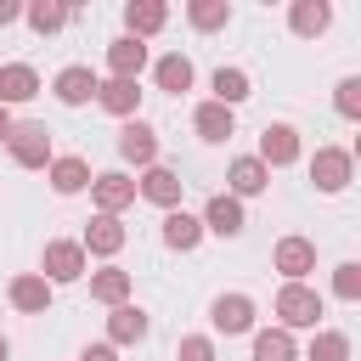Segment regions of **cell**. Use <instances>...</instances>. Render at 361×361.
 <instances>
[{"label": "cell", "mask_w": 361, "mask_h": 361, "mask_svg": "<svg viewBox=\"0 0 361 361\" xmlns=\"http://www.w3.org/2000/svg\"><path fill=\"white\" fill-rule=\"evenodd\" d=\"M45 175H51V192H62V197H73V192H85V186H90V164H85V158H73V152H68V158H51V169H45Z\"/></svg>", "instance_id": "obj_22"}, {"label": "cell", "mask_w": 361, "mask_h": 361, "mask_svg": "<svg viewBox=\"0 0 361 361\" xmlns=\"http://www.w3.org/2000/svg\"><path fill=\"white\" fill-rule=\"evenodd\" d=\"M79 361H118V350H113V344H85Z\"/></svg>", "instance_id": "obj_35"}, {"label": "cell", "mask_w": 361, "mask_h": 361, "mask_svg": "<svg viewBox=\"0 0 361 361\" xmlns=\"http://www.w3.org/2000/svg\"><path fill=\"white\" fill-rule=\"evenodd\" d=\"M254 361H299L293 333H282V327H259V333H254Z\"/></svg>", "instance_id": "obj_26"}, {"label": "cell", "mask_w": 361, "mask_h": 361, "mask_svg": "<svg viewBox=\"0 0 361 361\" xmlns=\"http://www.w3.org/2000/svg\"><path fill=\"white\" fill-rule=\"evenodd\" d=\"M11 135V107H0V141Z\"/></svg>", "instance_id": "obj_37"}, {"label": "cell", "mask_w": 361, "mask_h": 361, "mask_svg": "<svg viewBox=\"0 0 361 361\" xmlns=\"http://www.w3.org/2000/svg\"><path fill=\"white\" fill-rule=\"evenodd\" d=\"M226 180H231V197H237V203H243V197H259V192H265V186H271V169H265V164H259V158H237V164H231V175H226Z\"/></svg>", "instance_id": "obj_23"}, {"label": "cell", "mask_w": 361, "mask_h": 361, "mask_svg": "<svg viewBox=\"0 0 361 361\" xmlns=\"http://www.w3.org/2000/svg\"><path fill=\"white\" fill-rule=\"evenodd\" d=\"M152 79H158V90H192V62L180 56V51H169V56H158V68H152Z\"/></svg>", "instance_id": "obj_27"}, {"label": "cell", "mask_w": 361, "mask_h": 361, "mask_svg": "<svg viewBox=\"0 0 361 361\" xmlns=\"http://www.w3.org/2000/svg\"><path fill=\"white\" fill-rule=\"evenodd\" d=\"M118 158L135 164V169H152V164H158V135H152L141 118H124V130H118Z\"/></svg>", "instance_id": "obj_6"}, {"label": "cell", "mask_w": 361, "mask_h": 361, "mask_svg": "<svg viewBox=\"0 0 361 361\" xmlns=\"http://www.w3.org/2000/svg\"><path fill=\"white\" fill-rule=\"evenodd\" d=\"M175 361H220V355H214V338H203V333H192V338H180V350H175Z\"/></svg>", "instance_id": "obj_34"}, {"label": "cell", "mask_w": 361, "mask_h": 361, "mask_svg": "<svg viewBox=\"0 0 361 361\" xmlns=\"http://www.w3.org/2000/svg\"><path fill=\"white\" fill-rule=\"evenodd\" d=\"M248 73L243 68H214V96L209 102H220V107H237V102H248Z\"/></svg>", "instance_id": "obj_28"}, {"label": "cell", "mask_w": 361, "mask_h": 361, "mask_svg": "<svg viewBox=\"0 0 361 361\" xmlns=\"http://www.w3.org/2000/svg\"><path fill=\"white\" fill-rule=\"evenodd\" d=\"M135 192H141L147 203H158V209L169 214V209H180V192H186V180H180L175 169H164V164H152V169H147V175L135 180Z\"/></svg>", "instance_id": "obj_8"}, {"label": "cell", "mask_w": 361, "mask_h": 361, "mask_svg": "<svg viewBox=\"0 0 361 361\" xmlns=\"http://www.w3.org/2000/svg\"><path fill=\"white\" fill-rule=\"evenodd\" d=\"M310 361H350V338L333 333V327L316 333V338H310Z\"/></svg>", "instance_id": "obj_31"}, {"label": "cell", "mask_w": 361, "mask_h": 361, "mask_svg": "<svg viewBox=\"0 0 361 361\" xmlns=\"http://www.w3.org/2000/svg\"><path fill=\"white\" fill-rule=\"evenodd\" d=\"M147 338V310L141 305H113V316H107V344L118 350V344H141Z\"/></svg>", "instance_id": "obj_17"}, {"label": "cell", "mask_w": 361, "mask_h": 361, "mask_svg": "<svg viewBox=\"0 0 361 361\" xmlns=\"http://www.w3.org/2000/svg\"><path fill=\"white\" fill-rule=\"evenodd\" d=\"M276 322H282V333L316 327V322H322V293L305 288V282H282V293H276Z\"/></svg>", "instance_id": "obj_1"}, {"label": "cell", "mask_w": 361, "mask_h": 361, "mask_svg": "<svg viewBox=\"0 0 361 361\" xmlns=\"http://www.w3.org/2000/svg\"><path fill=\"white\" fill-rule=\"evenodd\" d=\"M39 276L56 288V282H79L85 276V248L79 243H68V237H56V243H45V259H39Z\"/></svg>", "instance_id": "obj_4"}, {"label": "cell", "mask_w": 361, "mask_h": 361, "mask_svg": "<svg viewBox=\"0 0 361 361\" xmlns=\"http://www.w3.org/2000/svg\"><path fill=\"white\" fill-rule=\"evenodd\" d=\"M333 107L344 113V118H361V79L350 73V79H338V96H333Z\"/></svg>", "instance_id": "obj_32"}, {"label": "cell", "mask_w": 361, "mask_h": 361, "mask_svg": "<svg viewBox=\"0 0 361 361\" xmlns=\"http://www.w3.org/2000/svg\"><path fill=\"white\" fill-rule=\"evenodd\" d=\"M90 299H102V305H130V271L102 265V271L90 276Z\"/></svg>", "instance_id": "obj_25"}, {"label": "cell", "mask_w": 361, "mask_h": 361, "mask_svg": "<svg viewBox=\"0 0 361 361\" xmlns=\"http://www.w3.org/2000/svg\"><path fill=\"white\" fill-rule=\"evenodd\" d=\"M164 243H169L175 254H192V248L203 243V220L186 214V209H169V214H164Z\"/></svg>", "instance_id": "obj_19"}, {"label": "cell", "mask_w": 361, "mask_h": 361, "mask_svg": "<svg viewBox=\"0 0 361 361\" xmlns=\"http://www.w3.org/2000/svg\"><path fill=\"white\" fill-rule=\"evenodd\" d=\"M243 203L231 197V192H214L209 197V209H203V231H214V237H243Z\"/></svg>", "instance_id": "obj_12"}, {"label": "cell", "mask_w": 361, "mask_h": 361, "mask_svg": "<svg viewBox=\"0 0 361 361\" xmlns=\"http://www.w3.org/2000/svg\"><path fill=\"white\" fill-rule=\"evenodd\" d=\"M288 23H293V34H299V39H316V34L333 23V6H327V0H293Z\"/></svg>", "instance_id": "obj_24"}, {"label": "cell", "mask_w": 361, "mask_h": 361, "mask_svg": "<svg viewBox=\"0 0 361 361\" xmlns=\"http://www.w3.org/2000/svg\"><path fill=\"white\" fill-rule=\"evenodd\" d=\"M141 68H147V45H141V39L124 34V39L107 45V73H113V79H141Z\"/></svg>", "instance_id": "obj_18"}, {"label": "cell", "mask_w": 361, "mask_h": 361, "mask_svg": "<svg viewBox=\"0 0 361 361\" xmlns=\"http://www.w3.org/2000/svg\"><path fill=\"white\" fill-rule=\"evenodd\" d=\"M17 17H23V6L17 0H0V23H17Z\"/></svg>", "instance_id": "obj_36"}, {"label": "cell", "mask_w": 361, "mask_h": 361, "mask_svg": "<svg viewBox=\"0 0 361 361\" xmlns=\"http://www.w3.org/2000/svg\"><path fill=\"white\" fill-rule=\"evenodd\" d=\"M271 265H276L288 282H305V276L316 271V243H310V237H282L276 254H271Z\"/></svg>", "instance_id": "obj_9"}, {"label": "cell", "mask_w": 361, "mask_h": 361, "mask_svg": "<svg viewBox=\"0 0 361 361\" xmlns=\"http://www.w3.org/2000/svg\"><path fill=\"white\" fill-rule=\"evenodd\" d=\"M164 23H169V6H158V0H130V6H124L130 39H147V34H158Z\"/></svg>", "instance_id": "obj_20"}, {"label": "cell", "mask_w": 361, "mask_h": 361, "mask_svg": "<svg viewBox=\"0 0 361 361\" xmlns=\"http://www.w3.org/2000/svg\"><path fill=\"white\" fill-rule=\"evenodd\" d=\"M209 322H214V333H254V299L248 293H220L214 305H209Z\"/></svg>", "instance_id": "obj_5"}, {"label": "cell", "mask_w": 361, "mask_h": 361, "mask_svg": "<svg viewBox=\"0 0 361 361\" xmlns=\"http://www.w3.org/2000/svg\"><path fill=\"white\" fill-rule=\"evenodd\" d=\"M186 23L203 28V34H214V28L231 23V6H226V0H192V6H186Z\"/></svg>", "instance_id": "obj_29"}, {"label": "cell", "mask_w": 361, "mask_h": 361, "mask_svg": "<svg viewBox=\"0 0 361 361\" xmlns=\"http://www.w3.org/2000/svg\"><path fill=\"white\" fill-rule=\"evenodd\" d=\"M79 248H85V259H90V254H102V259H113V254L124 248V226H118V214H96V220L85 226V237H79Z\"/></svg>", "instance_id": "obj_13"}, {"label": "cell", "mask_w": 361, "mask_h": 361, "mask_svg": "<svg viewBox=\"0 0 361 361\" xmlns=\"http://www.w3.org/2000/svg\"><path fill=\"white\" fill-rule=\"evenodd\" d=\"M265 169H282V164H293L299 158V130L293 124H265V135H259V152H254Z\"/></svg>", "instance_id": "obj_11"}, {"label": "cell", "mask_w": 361, "mask_h": 361, "mask_svg": "<svg viewBox=\"0 0 361 361\" xmlns=\"http://www.w3.org/2000/svg\"><path fill=\"white\" fill-rule=\"evenodd\" d=\"M23 17H28V28H34V34H56L73 11H68V6H56V0H39V6H28Z\"/></svg>", "instance_id": "obj_30"}, {"label": "cell", "mask_w": 361, "mask_h": 361, "mask_svg": "<svg viewBox=\"0 0 361 361\" xmlns=\"http://www.w3.org/2000/svg\"><path fill=\"white\" fill-rule=\"evenodd\" d=\"M333 293H338V299H361V265H355V259H344V265L333 271Z\"/></svg>", "instance_id": "obj_33"}, {"label": "cell", "mask_w": 361, "mask_h": 361, "mask_svg": "<svg viewBox=\"0 0 361 361\" xmlns=\"http://www.w3.org/2000/svg\"><path fill=\"white\" fill-rule=\"evenodd\" d=\"M192 130H197L203 141H226V135L237 130V113H231V107H220V102H197V113H192Z\"/></svg>", "instance_id": "obj_21"}, {"label": "cell", "mask_w": 361, "mask_h": 361, "mask_svg": "<svg viewBox=\"0 0 361 361\" xmlns=\"http://www.w3.org/2000/svg\"><path fill=\"white\" fill-rule=\"evenodd\" d=\"M96 102H102L113 118H135V107H141V85H135V79H102V85H96Z\"/></svg>", "instance_id": "obj_16"}, {"label": "cell", "mask_w": 361, "mask_h": 361, "mask_svg": "<svg viewBox=\"0 0 361 361\" xmlns=\"http://www.w3.org/2000/svg\"><path fill=\"white\" fill-rule=\"evenodd\" d=\"M90 197H96V209H102V214H118V209H130V203H135V180H130L124 169L90 175Z\"/></svg>", "instance_id": "obj_7"}, {"label": "cell", "mask_w": 361, "mask_h": 361, "mask_svg": "<svg viewBox=\"0 0 361 361\" xmlns=\"http://www.w3.org/2000/svg\"><path fill=\"white\" fill-rule=\"evenodd\" d=\"M39 96V73L28 62H6L0 68V107H17V102H34Z\"/></svg>", "instance_id": "obj_14"}, {"label": "cell", "mask_w": 361, "mask_h": 361, "mask_svg": "<svg viewBox=\"0 0 361 361\" xmlns=\"http://www.w3.org/2000/svg\"><path fill=\"white\" fill-rule=\"evenodd\" d=\"M350 175H355V158H350L344 147H316V158H310V180H316V192H344Z\"/></svg>", "instance_id": "obj_3"}, {"label": "cell", "mask_w": 361, "mask_h": 361, "mask_svg": "<svg viewBox=\"0 0 361 361\" xmlns=\"http://www.w3.org/2000/svg\"><path fill=\"white\" fill-rule=\"evenodd\" d=\"M0 361H11V338L6 333H0Z\"/></svg>", "instance_id": "obj_38"}, {"label": "cell", "mask_w": 361, "mask_h": 361, "mask_svg": "<svg viewBox=\"0 0 361 361\" xmlns=\"http://www.w3.org/2000/svg\"><path fill=\"white\" fill-rule=\"evenodd\" d=\"M6 299H11V310H23V316H45V310H51V282H45L39 271H23V276H11Z\"/></svg>", "instance_id": "obj_10"}, {"label": "cell", "mask_w": 361, "mask_h": 361, "mask_svg": "<svg viewBox=\"0 0 361 361\" xmlns=\"http://www.w3.org/2000/svg\"><path fill=\"white\" fill-rule=\"evenodd\" d=\"M96 85H102V79H96L90 68H79V62H73V68H62V73H56V85H51V90H56V102H62V107H85V102L96 96Z\"/></svg>", "instance_id": "obj_15"}, {"label": "cell", "mask_w": 361, "mask_h": 361, "mask_svg": "<svg viewBox=\"0 0 361 361\" xmlns=\"http://www.w3.org/2000/svg\"><path fill=\"white\" fill-rule=\"evenodd\" d=\"M6 147H11V158L23 164V169H51V130L45 124H11V135H6Z\"/></svg>", "instance_id": "obj_2"}]
</instances>
